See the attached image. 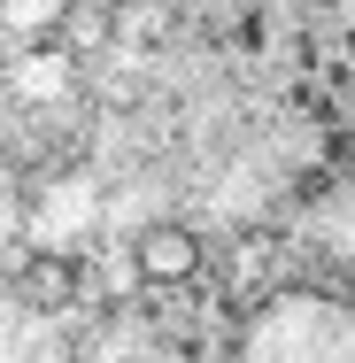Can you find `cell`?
I'll return each mask as SVG.
<instances>
[{"instance_id": "cell-1", "label": "cell", "mask_w": 355, "mask_h": 363, "mask_svg": "<svg viewBox=\"0 0 355 363\" xmlns=\"http://www.w3.org/2000/svg\"><path fill=\"white\" fill-rule=\"evenodd\" d=\"M240 363H355V301L332 286H278L247 317Z\"/></svg>"}, {"instance_id": "cell-2", "label": "cell", "mask_w": 355, "mask_h": 363, "mask_svg": "<svg viewBox=\"0 0 355 363\" xmlns=\"http://www.w3.org/2000/svg\"><path fill=\"white\" fill-rule=\"evenodd\" d=\"M301 247H309V263H325L332 279H355V170H348V178H332V186L309 201V217H301Z\"/></svg>"}, {"instance_id": "cell-3", "label": "cell", "mask_w": 355, "mask_h": 363, "mask_svg": "<svg viewBox=\"0 0 355 363\" xmlns=\"http://www.w3.org/2000/svg\"><path fill=\"white\" fill-rule=\"evenodd\" d=\"M193 271H201V240H193L186 224H154V232H140V279L178 286V279H193Z\"/></svg>"}]
</instances>
